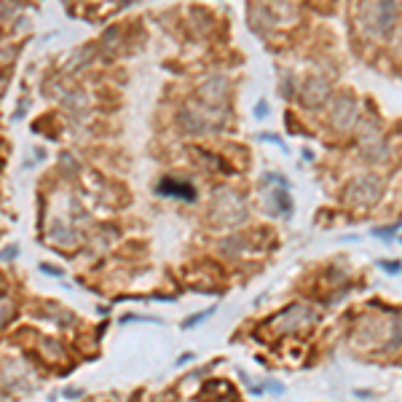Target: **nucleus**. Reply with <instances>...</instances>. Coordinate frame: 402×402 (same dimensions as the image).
I'll return each mask as SVG.
<instances>
[{"label":"nucleus","mask_w":402,"mask_h":402,"mask_svg":"<svg viewBox=\"0 0 402 402\" xmlns=\"http://www.w3.org/2000/svg\"><path fill=\"white\" fill-rule=\"evenodd\" d=\"M158 193H174L177 199H185V201H193L196 199V191L191 188V185L185 182H177V180H161V185H158Z\"/></svg>","instance_id":"f257e3e1"},{"label":"nucleus","mask_w":402,"mask_h":402,"mask_svg":"<svg viewBox=\"0 0 402 402\" xmlns=\"http://www.w3.org/2000/svg\"><path fill=\"white\" fill-rule=\"evenodd\" d=\"M212 314H214V306H209L207 311H199V314H193V316H188V319L182 322V327H185V330H191V327H196V324H199V322H204V319H207V316H212Z\"/></svg>","instance_id":"f03ea898"},{"label":"nucleus","mask_w":402,"mask_h":402,"mask_svg":"<svg viewBox=\"0 0 402 402\" xmlns=\"http://www.w3.org/2000/svg\"><path fill=\"white\" fill-rule=\"evenodd\" d=\"M397 228H399V226H391V228H378L376 233H378V236H389V233H394Z\"/></svg>","instance_id":"7ed1b4c3"},{"label":"nucleus","mask_w":402,"mask_h":402,"mask_svg":"<svg viewBox=\"0 0 402 402\" xmlns=\"http://www.w3.org/2000/svg\"><path fill=\"white\" fill-rule=\"evenodd\" d=\"M83 391L81 389H70V391H64V397H70V399H76V397H81Z\"/></svg>","instance_id":"20e7f679"}]
</instances>
